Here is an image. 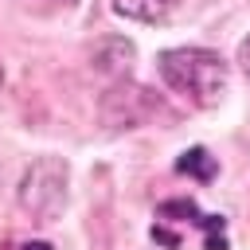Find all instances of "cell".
<instances>
[{"label": "cell", "mask_w": 250, "mask_h": 250, "mask_svg": "<svg viewBox=\"0 0 250 250\" xmlns=\"http://www.w3.org/2000/svg\"><path fill=\"white\" fill-rule=\"evenodd\" d=\"M160 66V78L184 94L188 102L211 109L219 105V98L227 94V62L219 51H207V47H172V51H160L156 59Z\"/></svg>", "instance_id": "1"}, {"label": "cell", "mask_w": 250, "mask_h": 250, "mask_svg": "<svg viewBox=\"0 0 250 250\" xmlns=\"http://www.w3.org/2000/svg\"><path fill=\"white\" fill-rule=\"evenodd\" d=\"M66 180L70 168L62 156H35L20 180V207L35 223H55L66 211Z\"/></svg>", "instance_id": "2"}, {"label": "cell", "mask_w": 250, "mask_h": 250, "mask_svg": "<svg viewBox=\"0 0 250 250\" xmlns=\"http://www.w3.org/2000/svg\"><path fill=\"white\" fill-rule=\"evenodd\" d=\"M156 215L160 219H188L207 234V242H203L207 250H227V219L223 215H203L191 199H168V203H160Z\"/></svg>", "instance_id": "3"}, {"label": "cell", "mask_w": 250, "mask_h": 250, "mask_svg": "<svg viewBox=\"0 0 250 250\" xmlns=\"http://www.w3.org/2000/svg\"><path fill=\"white\" fill-rule=\"evenodd\" d=\"M176 8V0H113V12L137 23H160L168 12Z\"/></svg>", "instance_id": "4"}, {"label": "cell", "mask_w": 250, "mask_h": 250, "mask_svg": "<svg viewBox=\"0 0 250 250\" xmlns=\"http://www.w3.org/2000/svg\"><path fill=\"white\" fill-rule=\"evenodd\" d=\"M94 62H98V70L121 74V70H129V62H133V43H125V39H102V43L94 47Z\"/></svg>", "instance_id": "5"}, {"label": "cell", "mask_w": 250, "mask_h": 250, "mask_svg": "<svg viewBox=\"0 0 250 250\" xmlns=\"http://www.w3.org/2000/svg\"><path fill=\"white\" fill-rule=\"evenodd\" d=\"M176 172H184V176H195V180H215V172H219V164H215V156L207 152V148H188L180 160H176Z\"/></svg>", "instance_id": "6"}, {"label": "cell", "mask_w": 250, "mask_h": 250, "mask_svg": "<svg viewBox=\"0 0 250 250\" xmlns=\"http://www.w3.org/2000/svg\"><path fill=\"white\" fill-rule=\"evenodd\" d=\"M238 62H242V70H246V78H250V35H246L242 47H238Z\"/></svg>", "instance_id": "7"}, {"label": "cell", "mask_w": 250, "mask_h": 250, "mask_svg": "<svg viewBox=\"0 0 250 250\" xmlns=\"http://www.w3.org/2000/svg\"><path fill=\"white\" fill-rule=\"evenodd\" d=\"M20 250H55V246H51V242H23Z\"/></svg>", "instance_id": "8"}]
</instances>
